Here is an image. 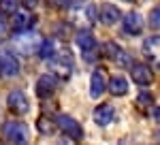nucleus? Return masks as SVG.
Instances as JSON below:
<instances>
[{"mask_svg": "<svg viewBox=\"0 0 160 145\" xmlns=\"http://www.w3.org/2000/svg\"><path fill=\"white\" fill-rule=\"evenodd\" d=\"M32 24H34V17L30 15V11H19L17 9L13 13V28H15V32H24Z\"/></svg>", "mask_w": 160, "mask_h": 145, "instance_id": "12", "label": "nucleus"}, {"mask_svg": "<svg viewBox=\"0 0 160 145\" xmlns=\"http://www.w3.org/2000/svg\"><path fill=\"white\" fill-rule=\"evenodd\" d=\"M41 36L37 32H17V36L13 38V47H15V53H22V56H30V53H37L38 45H41Z\"/></svg>", "mask_w": 160, "mask_h": 145, "instance_id": "1", "label": "nucleus"}, {"mask_svg": "<svg viewBox=\"0 0 160 145\" xmlns=\"http://www.w3.org/2000/svg\"><path fill=\"white\" fill-rule=\"evenodd\" d=\"M7 30H9V24H7V17L0 15V41L7 36Z\"/></svg>", "mask_w": 160, "mask_h": 145, "instance_id": "23", "label": "nucleus"}, {"mask_svg": "<svg viewBox=\"0 0 160 145\" xmlns=\"http://www.w3.org/2000/svg\"><path fill=\"white\" fill-rule=\"evenodd\" d=\"M124 32L126 34H141V30H143V17L139 15L137 11H130V13H126V17H124Z\"/></svg>", "mask_w": 160, "mask_h": 145, "instance_id": "9", "label": "nucleus"}, {"mask_svg": "<svg viewBox=\"0 0 160 145\" xmlns=\"http://www.w3.org/2000/svg\"><path fill=\"white\" fill-rule=\"evenodd\" d=\"M7 102H9V109H11L13 113H17V115H26L28 109H30L28 96L22 90H13L11 94H9V98H7Z\"/></svg>", "mask_w": 160, "mask_h": 145, "instance_id": "5", "label": "nucleus"}, {"mask_svg": "<svg viewBox=\"0 0 160 145\" xmlns=\"http://www.w3.org/2000/svg\"><path fill=\"white\" fill-rule=\"evenodd\" d=\"M120 51H122V49L118 47V45H115L113 41H107V43L102 45V53H105L107 58H111V60H115V58L120 56Z\"/></svg>", "mask_w": 160, "mask_h": 145, "instance_id": "18", "label": "nucleus"}, {"mask_svg": "<svg viewBox=\"0 0 160 145\" xmlns=\"http://www.w3.org/2000/svg\"><path fill=\"white\" fill-rule=\"evenodd\" d=\"M19 4H24V7L28 9V11H32V9H34V7L38 4V0H22Z\"/></svg>", "mask_w": 160, "mask_h": 145, "instance_id": "25", "label": "nucleus"}, {"mask_svg": "<svg viewBox=\"0 0 160 145\" xmlns=\"http://www.w3.org/2000/svg\"><path fill=\"white\" fill-rule=\"evenodd\" d=\"M107 88H109L111 94H115V96H124V94L128 92V81L124 79L122 75H115L109 83H107Z\"/></svg>", "mask_w": 160, "mask_h": 145, "instance_id": "15", "label": "nucleus"}, {"mask_svg": "<svg viewBox=\"0 0 160 145\" xmlns=\"http://www.w3.org/2000/svg\"><path fill=\"white\" fill-rule=\"evenodd\" d=\"M149 24H152L154 30H158V26H160V9L158 7H154V11H152V15H149Z\"/></svg>", "mask_w": 160, "mask_h": 145, "instance_id": "22", "label": "nucleus"}, {"mask_svg": "<svg viewBox=\"0 0 160 145\" xmlns=\"http://www.w3.org/2000/svg\"><path fill=\"white\" fill-rule=\"evenodd\" d=\"M37 126H38V132H41V134H51V132H53V124H51L47 118H38Z\"/></svg>", "mask_w": 160, "mask_h": 145, "instance_id": "19", "label": "nucleus"}, {"mask_svg": "<svg viewBox=\"0 0 160 145\" xmlns=\"http://www.w3.org/2000/svg\"><path fill=\"white\" fill-rule=\"evenodd\" d=\"M75 41H77V45H79L81 51H94L96 49V38H94V34L90 30H79L77 36H75Z\"/></svg>", "mask_w": 160, "mask_h": 145, "instance_id": "13", "label": "nucleus"}, {"mask_svg": "<svg viewBox=\"0 0 160 145\" xmlns=\"http://www.w3.org/2000/svg\"><path fill=\"white\" fill-rule=\"evenodd\" d=\"M19 9V0H0V13L2 15H13Z\"/></svg>", "mask_w": 160, "mask_h": 145, "instance_id": "17", "label": "nucleus"}, {"mask_svg": "<svg viewBox=\"0 0 160 145\" xmlns=\"http://www.w3.org/2000/svg\"><path fill=\"white\" fill-rule=\"evenodd\" d=\"M4 137H7L9 143H17V145L28 143V130H26L24 124H19V122H9L4 126Z\"/></svg>", "mask_w": 160, "mask_h": 145, "instance_id": "3", "label": "nucleus"}, {"mask_svg": "<svg viewBox=\"0 0 160 145\" xmlns=\"http://www.w3.org/2000/svg\"><path fill=\"white\" fill-rule=\"evenodd\" d=\"M86 9H88V19L94 24V22H96V7H94V4H88Z\"/></svg>", "mask_w": 160, "mask_h": 145, "instance_id": "24", "label": "nucleus"}, {"mask_svg": "<svg viewBox=\"0 0 160 145\" xmlns=\"http://www.w3.org/2000/svg\"><path fill=\"white\" fill-rule=\"evenodd\" d=\"M113 118H115V109L111 105H98L94 109V122L98 126H109L113 122Z\"/></svg>", "mask_w": 160, "mask_h": 145, "instance_id": "11", "label": "nucleus"}, {"mask_svg": "<svg viewBox=\"0 0 160 145\" xmlns=\"http://www.w3.org/2000/svg\"><path fill=\"white\" fill-rule=\"evenodd\" d=\"M53 2H56V7H66L71 0H53Z\"/></svg>", "mask_w": 160, "mask_h": 145, "instance_id": "26", "label": "nucleus"}, {"mask_svg": "<svg viewBox=\"0 0 160 145\" xmlns=\"http://www.w3.org/2000/svg\"><path fill=\"white\" fill-rule=\"evenodd\" d=\"M152 102H154V96H152L149 92H141L139 98H137V105H141V107H145V105L152 107Z\"/></svg>", "mask_w": 160, "mask_h": 145, "instance_id": "21", "label": "nucleus"}, {"mask_svg": "<svg viewBox=\"0 0 160 145\" xmlns=\"http://www.w3.org/2000/svg\"><path fill=\"white\" fill-rule=\"evenodd\" d=\"M132 81L137 85H149L154 81V72L148 64H135L132 66Z\"/></svg>", "mask_w": 160, "mask_h": 145, "instance_id": "10", "label": "nucleus"}, {"mask_svg": "<svg viewBox=\"0 0 160 145\" xmlns=\"http://www.w3.org/2000/svg\"><path fill=\"white\" fill-rule=\"evenodd\" d=\"M105 90H107V72L102 68H96L92 72V79H90V96L98 98Z\"/></svg>", "mask_w": 160, "mask_h": 145, "instance_id": "8", "label": "nucleus"}, {"mask_svg": "<svg viewBox=\"0 0 160 145\" xmlns=\"http://www.w3.org/2000/svg\"><path fill=\"white\" fill-rule=\"evenodd\" d=\"M143 51L149 53V51H154V56H158L156 51H158V36H149L148 41L143 43Z\"/></svg>", "mask_w": 160, "mask_h": 145, "instance_id": "20", "label": "nucleus"}, {"mask_svg": "<svg viewBox=\"0 0 160 145\" xmlns=\"http://www.w3.org/2000/svg\"><path fill=\"white\" fill-rule=\"evenodd\" d=\"M58 126H60L64 134H68L73 141H81L83 139V128L79 126V122L73 120L71 115H60L58 118Z\"/></svg>", "mask_w": 160, "mask_h": 145, "instance_id": "4", "label": "nucleus"}, {"mask_svg": "<svg viewBox=\"0 0 160 145\" xmlns=\"http://www.w3.org/2000/svg\"><path fill=\"white\" fill-rule=\"evenodd\" d=\"M51 68H53V75H60V77H68V72L73 68V62H71V53L64 51L60 56H51Z\"/></svg>", "mask_w": 160, "mask_h": 145, "instance_id": "7", "label": "nucleus"}, {"mask_svg": "<svg viewBox=\"0 0 160 145\" xmlns=\"http://www.w3.org/2000/svg\"><path fill=\"white\" fill-rule=\"evenodd\" d=\"M58 88V77L53 75V72H45V75H41L37 81V96L38 98H45L53 94V90Z\"/></svg>", "mask_w": 160, "mask_h": 145, "instance_id": "6", "label": "nucleus"}, {"mask_svg": "<svg viewBox=\"0 0 160 145\" xmlns=\"http://www.w3.org/2000/svg\"><path fill=\"white\" fill-rule=\"evenodd\" d=\"M17 72H19L17 53H13L7 47H0V75L2 77H17Z\"/></svg>", "mask_w": 160, "mask_h": 145, "instance_id": "2", "label": "nucleus"}, {"mask_svg": "<svg viewBox=\"0 0 160 145\" xmlns=\"http://www.w3.org/2000/svg\"><path fill=\"white\" fill-rule=\"evenodd\" d=\"M38 56L43 58V60H51V56L56 53V43L51 41V38H47V41H41V45H38Z\"/></svg>", "mask_w": 160, "mask_h": 145, "instance_id": "16", "label": "nucleus"}, {"mask_svg": "<svg viewBox=\"0 0 160 145\" xmlns=\"http://www.w3.org/2000/svg\"><path fill=\"white\" fill-rule=\"evenodd\" d=\"M122 17V13L118 7H113V4H102V9H100V22L105 26H113L118 24V19Z\"/></svg>", "mask_w": 160, "mask_h": 145, "instance_id": "14", "label": "nucleus"}]
</instances>
